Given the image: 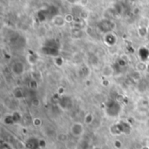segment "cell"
<instances>
[{
    "instance_id": "obj_1",
    "label": "cell",
    "mask_w": 149,
    "mask_h": 149,
    "mask_svg": "<svg viewBox=\"0 0 149 149\" xmlns=\"http://www.w3.org/2000/svg\"><path fill=\"white\" fill-rule=\"evenodd\" d=\"M84 131V127L83 125L81 123H75L72 127V133L74 136H80L83 134Z\"/></svg>"
},
{
    "instance_id": "obj_2",
    "label": "cell",
    "mask_w": 149,
    "mask_h": 149,
    "mask_svg": "<svg viewBox=\"0 0 149 149\" xmlns=\"http://www.w3.org/2000/svg\"><path fill=\"white\" fill-rule=\"evenodd\" d=\"M102 74L105 76V77H111L113 76V70L112 68V66L110 65H106L104 66L103 70H102Z\"/></svg>"
},
{
    "instance_id": "obj_3",
    "label": "cell",
    "mask_w": 149,
    "mask_h": 149,
    "mask_svg": "<svg viewBox=\"0 0 149 149\" xmlns=\"http://www.w3.org/2000/svg\"><path fill=\"white\" fill-rule=\"evenodd\" d=\"M65 20V17H62L61 16H57L53 18V23L55 25L57 26H62L64 25Z\"/></svg>"
},
{
    "instance_id": "obj_4",
    "label": "cell",
    "mask_w": 149,
    "mask_h": 149,
    "mask_svg": "<svg viewBox=\"0 0 149 149\" xmlns=\"http://www.w3.org/2000/svg\"><path fill=\"white\" fill-rule=\"evenodd\" d=\"M136 69H137V71L140 72H143V71H145V70L147 69V65H146L144 62H140V63L137 64Z\"/></svg>"
},
{
    "instance_id": "obj_5",
    "label": "cell",
    "mask_w": 149,
    "mask_h": 149,
    "mask_svg": "<svg viewBox=\"0 0 149 149\" xmlns=\"http://www.w3.org/2000/svg\"><path fill=\"white\" fill-rule=\"evenodd\" d=\"M132 79L135 81V82H138L139 80H140V79H141V72H134V73H132Z\"/></svg>"
},
{
    "instance_id": "obj_6",
    "label": "cell",
    "mask_w": 149,
    "mask_h": 149,
    "mask_svg": "<svg viewBox=\"0 0 149 149\" xmlns=\"http://www.w3.org/2000/svg\"><path fill=\"white\" fill-rule=\"evenodd\" d=\"M31 105H32L33 107H39V106H40V100H39L38 99H37V98H35V99H33V100H31Z\"/></svg>"
},
{
    "instance_id": "obj_7",
    "label": "cell",
    "mask_w": 149,
    "mask_h": 149,
    "mask_svg": "<svg viewBox=\"0 0 149 149\" xmlns=\"http://www.w3.org/2000/svg\"><path fill=\"white\" fill-rule=\"evenodd\" d=\"M65 22H67V23H71V22L73 21V16H72V14H67V15L65 17Z\"/></svg>"
},
{
    "instance_id": "obj_8",
    "label": "cell",
    "mask_w": 149,
    "mask_h": 149,
    "mask_svg": "<svg viewBox=\"0 0 149 149\" xmlns=\"http://www.w3.org/2000/svg\"><path fill=\"white\" fill-rule=\"evenodd\" d=\"M58 140L59 141H65L67 140V135L65 134H59V135L58 136Z\"/></svg>"
},
{
    "instance_id": "obj_9",
    "label": "cell",
    "mask_w": 149,
    "mask_h": 149,
    "mask_svg": "<svg viewBox=\"0 0 149 149\" xmlns=\"http://www.w3.org/2000/svg\"><path fill=\"white\" fill-rule=\"evenodd\" d=\"M41 123H42V121H41V120H40L39 118H35V119L33 120V125H34L35 127L40 126Z\"/></svg>"
},
{
    "instance_id": "obj_10",
    "label": "cell",
    "mask_w": 149,
    "mask_h": 149,
    "mask_svg": "<svg viewBox=\"0 0 149 149\" xmlns=\"http://www.w3.org/2000/svg\"><path fill=\"white\" fill-rule=\"evenodd\" d=\"M14 95H15V97L17 98V99L22 98V96H23L22 92H21V90H19V89H17V90H16V91L14 92Z\"/></svg>"
},
{
    "instance_id": "obj_11",
    "label": "cell",
    "mask_w": 149,
    "mask_h": 149,
    "mask_svg": "<svg viewBox=\"0 0 149 149\" xmlns=\"http://www.w3.org/2000/svg\"><path fill=\"white\" fill-rule=\"evenodd\" d=\"M114 147H115L116 148H121V147H122L121 141H114Z\"/></svg>"
},
{
    "instance_id": "obj_12",
    "label": "cell",
    "mask_w": 149,
    "mask_h": 149,
    "mask_svg": "<svg viewBox=\"0 0 149 149\" xmlns=\"http://www.w3.org/2000/svg\"><path fill=\"white\" fill-rule=\"evenodd\" d=\"M38 145H39V147H41V148H45V147L46 146V143H45V141L44 140H41V141H39Z\"/></svg>"
}]
</instances>
